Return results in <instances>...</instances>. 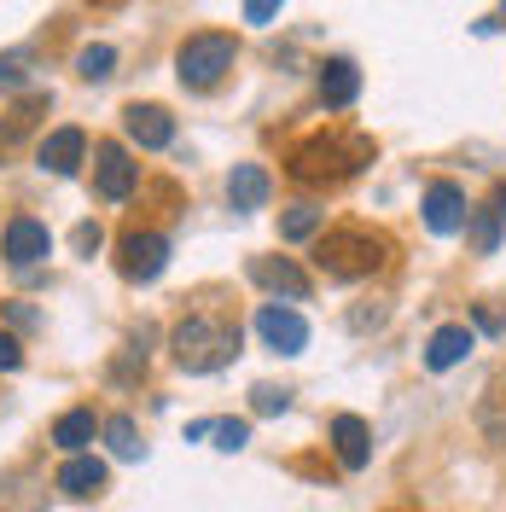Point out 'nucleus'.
<instances>
[{"label": "nucleus", "mask_w": 506, "mask_h": 512, "mask_svg": "<svg viewBox=\"0 0 506 512\" xmlns=\"http://www.w3.org/2000/svg\"><path fill=\"white\" fill-rule=\"evenodd\" d=\"M501 18H506V12H501Z\"/></svg>", "instance_id": "c756f323"}, {"label": "nucleus", "mask_w": 506, "mask_h": 512, "mask_svg": "<svg viewBox=\"0 0 506 512\" xmlns=\"http://www.w3.org/2000/svg\"><path fill=\"white\" fill-rule=\"evenodd\" d=\"M88 158V134L82 128H53L47 140H41V169L47 175H76Z\"/></svg>", "instance_id": "9b49d317"}, {"label": "nucleus", "mask_w": 506, "mask_h": 512, "mask_svg": "<svg viewBox=\"0 0 506 512\" xmlns=\"http://www.w3.org/2000/svg\"><path fill=\"white\" fill-rule=\"evenodd\" d=\"M256 332H262V344L274 355L309 350V320L297 315V309H285V303H262V309H256Z\"/></svg>", "instance_id": "39448f33"}, {"label": "nucleus", "mask_w": 506, "mask_h": 512, "mask_svg": "<svg viewBox=\"0 0 506 512\" xmlns=\"http://www.w3.org/2000/svg\"><path fill=\"white\" fill-rule=\"evenodd\" d=\"M355 94H361V70H355V59H326L320 64V99H326L332 111H349Z\"/></svg>", "instance_id": "f3484780"}, {"label": "nucleus", "mask_w": 506, "mask_h": 512, "mask_svg": "<svg viewBox=\"0 0 506 512\" xmlns=\"http://www.w3.org/2000/svg\"><path fill=\"white\" fill-rule=\"evenodd\" d=\"M419 210H425V227H431V233H460L466 216H472V210H466V192L454 187V181H431Z\"/></svg>", "instance_id": "1a4fd4ad"}, {"label": "nucleus", "mask_w": 506, "mask_h": 512, "mask_svg": "<svg viewBox=\"0 0 506 512\" xmlns=\"http://www.w3.org/2000/svg\"><path fill=\"white\" fill-rule=\"evenodd\" d=\"M111 64H117V47L94 41V47H82V53H76V76H82V82H105V76H111Z\"/></svg>", "instance_id": "412c9836"}, {"label": "nucleus", "mask_w": 506, "mask_h": 512, "mask_svg": "<svg viewBox=\"0 0 506 512\" xmlns=\"http://www.w3.org/2000/svg\"><path fill=\"white\" fill-rule=\"evenodd\" d=\"M280 12V0H245V24H268Z\"/></svg>", "instance_id": "cd10ccee"}, {"label": "nucleus", "mask_w": 506, "mask_h": 512, "mask_svg": "<svg viewBox=\"0 0 506 512\" xmlns=\"http://www.w3.org/2000/svg\"><path fill=\"white\" fill-rule=\"evenodd\" d=\"M94 187H99L105 204H123L128 192L140 187V163L128 158L123 146H111V140H105V146H94Z\"/></svg>", "instance_id": "0eeeda50"}, {"label": "nucleus", "mask_w": 506, "mask_h": 512, "mask_svg": "<svg viewBox=\"0 0 506 512\" xmlns=\"http://www.w3.org/2000/svg\"><path fill=\"white\" fill-rule=\"evenodd\" d=\"M0 88H30V59L24 53H0Z\"/></svg>", "instance_id": "393cba45"}, {"label": "nucleus", "mask_w": 506, "mask_h": 512, "mask_svg": "<svg viewBox=\"0 0 506 512\" xmlns=\"http://www.w3.org/2000/svg\"><path fill=\"white\" fill-rule=\"evenodd\" d=\"M332 448H338V460H344L349 472H361V466L373 460V431H367V419L361 414H338L332 419Z\"/></svg>", "instance_id": "ddd939ff"}, {"label": "nucleus", "mask_w": 506, "mask_h": 512, "mask_svg": "<svg viewBox=\"0 0 506 512\" xmlns=\"http://www.w3.org/2000/svg\"><path fill=\"white\" fill-rule=\"evenodd\" d=\"M210 437H216V448L239 454V448L251 443V425H245V419H216V425H210Z\"/></svg>", "instance_id": "4be33fe9"}, {"label": "nucleus", "mask_w": 506, "mask_h": 512, "mask_svg": "<svg viewBox=\"0 0 506 512\" xmlns=\"http://www.w3.org/2000/svg\"><path fill=\"white\" fill-rule=\"evenodd\" d=\"M123 128H128V140H134L140 152H163V146L175 140V117H169L163 105H128Z\"/></svg>", "instance_id": "9d476101"}, {"label": "nucleus", "mask_w": 506, "mask_h": 512, "mask_svg": "<svg viewBox=\"0 0 506 512\" xmlns=\"http://www.w3.org/2000/svg\"><path fill=\"white\" fill-rule=\"evenodd\" d=\"M239 59V41L222 30H204V35H187L181 41V53H175V76H181V88L192 94H204V88H216L227 70Z\"/></svg>", "instance_id": "20e7f679"}, {"label": "nucleus", "mask_w": 506, "mask_h": 512, "mask_svg": "<svg viewBox=\"0 0 506 512\" xmlns=\"http://www.w3.org/2000/svg\"><path fill=\"white\" fill-rule=\"evenodd\" d=\"M268 192H274V181H268L262 163H233V175H227V204L233 210H262Z\"/></svg>", "instance_id": "4468645a"}, {"label": "nucleus", "mask_w": 506, "mask_h": 512, "mask_svg": "<svg viewBox=\"0 0 506 512\" xmlns=\"http://www.w3.org/2000/svg\"><path fill=\"white\" fill-rule=\"evenodd\" d=\"M94 408H70V414H59L53 419V443L64 448V454H82V448L94 443Z\"/></svg>", "instance_id": "a211bd4d"}, {"label": "nucleus", "mask_w": 506, "mask_h": 512, "mask_svg": "<svg viewBox=\"0 0 506 512\" xmlns=\"http://www.w3.org/2000/svg\"><path fill=\"white\" fill-rule=\"evenodd\" d=\"M384 256H390V239L373 227H338L315 245V262L326 280H361V274L384 268Z\"/></svg>", "instance_id": "f03ea898"}, {"label": "nucleus", "mask_w": 506, "mask_h": 512, "mask_svg": "<svg viewBox=\"0 0 506 512\" xmlns=\"http://www.w3.org/2000/svg\"><path fill=\"white\" fill-rule=\"evenodd\" d=\"M99 245H105V233H99L94 222H82V227H76V251H82V256H94Z\"/></svg>", "instance_id": "bb28decb"}, {"label": "nucleus", "mask_w": 506, "mask_h": 512, "mask_svg": "<svg viewBox=\"0 0 506 512\" xmlns=\"http://www.w3.org/2000/svg\"><path fill=\"white\" fill-rule=\"evenodd\" d=\"M472 350H477L472 326H443V332H431V344H425V367H431V373H448V367H460Z\"/></svg>", "instance_id": "dca6fc26"}, {"label": "nucleus", "mask_w": 506, "mask_h": 512, "mask_svg": "<svg viewBox=\"0 0 506 512\" xmlns=\"http://www.w3.org/2000/svg\"><path fill=\"white\" fill-rule=\"evenodd\" d=\"M169 344H175V361L187 373H222L227 361L239 355V326L222 315H187Z\"/></svg>", "instance_id": "f257e3e1"}, {"label": "nucleus", "mask_w": 506, "mask_h": 512, "mask_svg": "<svg viewBox=\"0 0 506 512\" xmlns=\"http://www.w3.org/2000/svg\"><path fill=\"white\" fill-rule=\"evenodd\" d=\"M0 256H6L12 268H35V262H47V256H53V233H47V222H35V216H12L6 233H0Z\"/></svg>", "instance_id": "423d86ee"}, {"label": "nucleus", "mask_w": 506, "mask_h": 512, "mask_svg": "<svg viewBox=\"0 0 506 512\" xmlns=\"http://www.w3.org/2000/svg\"><path fill=\"white\" fill-rule=\"evenodd\" d=\"M320 222H326V210H315V204H297V210H285V222H280V239H315Z\"/></svg>", "instance_id": "aec40b11"}, {"label": "nucleus", "mask_w": 506, "mask_h": 512, "mask_svg": "<svg viewBox=\"0 0 506 512\" xmlns=\"http://www.w3.org/2000/svg\"><path fill=\"white\" fill-rule=\"evenodd\" d=\"M105 443H111L117 460H140V454H146V443H140V431H134V419H128V414L105 419Z\"/></svg>", "instance_id": "6ab92c4d"}, {"label": "nucleus", "mask_w": 506, "mask_h": 512, "mask_svg": "<svg viewBox=\"0 0 506 512\" xmlns=\"http://www.w3.org/2000/svg\"><path fill=\"white\" fill-rule=\"evenodd\" d=\"M18 367H24V344L12 332H0V373H18Z\"/></svg>", "instance_id": "a878e982"}, {"label": "nucleus", "mask_w": 506, "mask_h": 512, "mask_svg": "<svg viewBox=\"0 0 506 512\" xmlns=\"http://www.w3.org/2000/svg\"><path fill=\"white\" fill-rule=\"evenodd\" d=\"M251 408H256V414H285V408H291V390H280V384H256Z\"/></svg>", "instance_id": "5701e85b"}, {"label": "nucleus", "mask_w": 506, "mask_h": 512, "mask_svg": "<svg viewBox=\"0 0 506 512\" xmlns=\"http://www.w3.org/2000/svg\"><path fill=\"white\" fill-rule=\"evenodd\" d=\"M105 478H111V472H105V460H94V454H70V460L59 466V489L70 495V501H88V495H99V489H105Z\"/></svg>", "instance_id": "2eb2a0df"}, {"label": "nucleus", "mask_w": 506, "mask_h": 512, "mask_svg": "<svg viewBox=\"0 0 506 512\" xmlns=\"http://www.w3.org/2000/svg\"><path fill=\"white\" fill-rule=\"evenodd\" d=\"M472 245H477L483 256H489L495 245H501V216H495V210H483V216L472 222Z\"/></svg>", "instance_id": "b1692460"}, {"label": "nucleus", "mask_w": 506, "mask_h": 512, "mask_svg": "<svg viewBox=\"0 0 506 512\" xmlns=\"http://www.w3.org/2000/svg\"><path fill=\"white\" fill-rule=\"evenodd\" d=\"M495 216H506V187H501V192H495Z\"/></svg>", "instance_id": "c85d7f7f"}, {"label": "nucleus", "mask_w": 506, "mask_h": 512, "mask_svg": "<svg viewBox=\"0 0 506 512\" xmlns=\"http://www.w3.org/2000/svg\"><path fill=\"white\" fill-rule=\"evenodd\" d=\"M361 163H373V140H361V134H320L309 146H297L291 175H297L303 187H315V181H344Z\"/></svg>", "instance_id": "7ed1b4c3"}, {"label": "nucleus", "mask_w": 506, "mask_h": 512, "mask_svg": "<svg viewBox=\"0 0 506 512\" xmlns=\"http://www.w3.org/2000/svg\"><path fill=\"white\" fill-rule=\"evenodd\" d=\"M163 268H169V239L163 233H128L123 239V274L134 286H152Z\"/></svg>", "instance_id": "6e6552de"}, {"label": "nucleus", "mask_w": 506, "mask_h": 512, "mask_svg": "<svg viewBox=\"0 0 506 512\" xmlns=\"http://www.w3.org/2000/svg\"><path fill=\"white\" fill-rule=\"evenodd\" d=\"M251 280H256V286H268V291H285L291 303H303V297H309V274H303L291 256H256Z\"/></svg>", "instance_id": "f8f14e48"}]
</instances>
